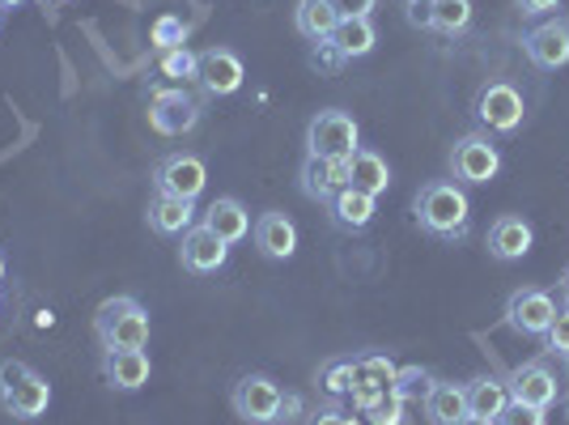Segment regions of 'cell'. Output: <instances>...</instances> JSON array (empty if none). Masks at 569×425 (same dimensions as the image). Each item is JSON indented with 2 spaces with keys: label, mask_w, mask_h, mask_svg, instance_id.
<instances>
[{
  "label": "cell",
  "mask_w": 569,
  "mask_h": 425,
  "mask_svg": "<svg viewBox=\"0 0 569 425\" xmlns=\"http://www.w3.org/2000/svg\"><path fill=\"white\" fill-rule=\"evenodd\" d=\"M349 188V158H315L307 154L302 162V191L319 205H332L336 191Z\"/></svg>",
  "instance_id": "13"
},
{
  "label": "cell",
  "mask_w": 569,
  "mask_h": 425,
  "mask_svg": "<svg viewBox=\"0 0 569 425\" xmlns=\"http://www.w3.org/2000/svg\"><path fill=\"white\" fill-rule=\"evenodd\" d=\"M200 226H209L221 243H242L247 230H251V212H247V205L234 200V196H221V200H213V205L204 209V221H200Z\"/></svg>",
  "instance_id": "21"
},
{
  "label": "cell",
  "mask_w": 569,
  "mask_h": 425,
  "mask_svg": "<svg viewBox=\"0 0 569 425\" xmlns=\"http://www.w3.org/2000/svg\"><path fill=\"white\" fill-rule=\"evenodd\" d=\"M506 404H510V387H506L501 378L485 375L468 383V413H472V417H493V422H498V413Z\"/></svg>",
  "instance_id": "27"
},
{
  "label": "cell",
  "mask_w": 569,
  "mask_h": 425,
  "mask_svg": "<svg viewBox=\"0 0 569 425\" xmlns=\"http://www.w3.org/2000/svg\"><path fill=\"white\" fill-rule=\"evenodd\" d=\"M498 425H548V408H536V404L510 401L498 413Z\"/></svg>",
  "instance_id": "33"
},
{
  "label": "cell",
  "mask_w": 569,
  "mask_h": 425,
  "mask_svg": "<svg viewBox=\"0 0 569 425\" xmlns=\"http://www.w3.org/2000/svg\"><path fill=\"white\" fill-rule=\"evenodd\" d=\"M531 243H536L531 226H527L522 217H515V212H506V217H498V221L489 226V256L501 264L522 260V256L531 251Z\"/></svg>",
  "instance_id": "17"
},
{
  "label": "cell",
  "mask_w": 569,
  "mask_h": 425,
  "mask_svg": "<svg viewBox=\"0 0 569 425\" xmlns=\"http://www.w3.org/2000/svg\"><path fill=\"white\" fill-rule=\"evenodd\" d=\"M468 217H472V205H468L463 184L438 179V184H426L417 191V221H421L426 235L463 238L468 235Z\"/></svg>",
  "instance_id": "1"
},
{
  "label": "cell",
  "mask_w": 569,
  "mask_h": 425,
  "mask_svg": "<svg viewBox=\"0 0 569 425\" xmlns=\"http://www.w3.org/2000/svg\"><path fill=\"white\" fill-rule=\"evenodd\" d=\"M361 417H370V425H403V401L391 392V396H382L375 408H366Z\"/></svg>",
  "instance_id": "34"
},
{
  "label": "cell",
  "mask_w": 569,
  "mask_h": 425,
  "mask_svg": "<svg viewBox=\"0 0 569 425\" xmlns=\"http://www.w3.org/2000/svg\"><path fill=\"white\" fill-rule=\"evenodd\" d=\"M328 209H332V221L340 230H366V226L375 221V196L345 188V191H336V200Z\"/></svg>",
  "instance_id": "26"
},
{
  "label": "cell",
  "mask_w": 569,
  "mask_h": 425,
  "mask_svg": "<svg viewBox=\"0 0 569 425\" xmlns=\"http://www.w3.org/2000/svg\"><path fill=\"white\" fill-rule=\"evenodd\" d=\"M191 221H196V200L153 191V200H149V230L153 235H188Z\"/></svg>",
  "instance_id": "18"
},
{
  "label": "cell",
  "mask_w": 569,
  "mask_h": 425,
  "mask_svg": "<svg viewBox=\"0 0 569 425\" xmlns=\"http://www.w3.org/2000/svg\"><path fill=\"white\" fill-rule=\"evenodd\" d=\"M242 60L230 48H209L200 51V86L213 98H230L242 90Z\"/></svg>",
  "instance_id": "14"
},
{
  "label": "cell",
  "mask_w": 569,
  "mask_h": 425,
  "mask_svg": "<svg viewBox=\"0 0 569 425\" xmlns=\"http://www.w3.org/2000/svg\"><path fill=\"white\" fill-rule=\"evenodd\" d=\"M506 387H510V401L536 404V408H548V404L557 401V378L548 375V366H540V362L519 366Z\"/></svg>",
  "instance_id": "19"
},
{
  "label": "cell",
  "mask_w": 569,
  "mask_h": 425,
  "mask_svg": "<svg viewBox=\"0 0 569 425\" xmlns=\"http://www.w3.org/2000/svg\"><path fill=\"white\" fill-rule=\"evenodd\" d=\"M566 370H569V354H566Z\"/></svg>",
  "instance_id": "45"
},
{
  "label": "cell",
  "mask_w": 569,
  "mask_h": 425,
  "mask_svg": "<svg viewBox=\"0 0 569 425\" xmlns=\"http://www.w3.org/2000/svg\"><path fill=\"white\" fill-rule=\"evenodd\" d=\"M349 188L366 191V196L379 200L382 191L391 188V166H387V158L375 154V149H357L353 158H349Z\"/></svg>",
  "instance_id": "22"
},
{
  "label": "cell",
  "mask_w": 569,
  "mask_h": 425,
  "mask_svg": "<svg viewBox=\"0 0 569 425\" xmlns=\"http://www.w3.org/2000/svg\"><path fill=\"white\" fill-rule=\"evenodd\" d=\"M256 247L268 260H289L298 251V226L284 212H263L256 221Z\"/></svg>",
  "instance_id": "20"
},
{
  "label": "cell",
  "mask_w": 569,
  "mask_h": 425,
  "mask_svg": "<svg viewBox=\"0 0 569 425\" xmlns=\"http://www.w3.org/2000/svg\"><path fill=\"white\" fill-rule=\"evenodd\" d=\"M361 149V132L349 111H319L307 128V154L315 158H353Z\"/></svg>",
  "instance_id": "4"
},
{
  "label": "cell",
  "mask_w": 569,
  "mask_h": 425,
  "mask_svg": "<svg viewBox=\"0 0 569 425\" xmlns=\"http://www.w3.org/2000/svg\"><path fill=\"white\" fill-rule=\"evenodd\" d=\"M60 4H64V0H60Z\"/></svg>",
  "instance_id": "47"
},
{
  "label": "cell",
  "mask_w": 569,
  "mask_h": 425,
  "mask_svg": "<svg viewBox=\"0 0 569 425\" xmlns=\"http://www.w3.org/2000/svg\"><path fill=\"white\" fill-rule=\"evenodd\" d=\"M149 123L162 137H188L191 128L200 123V102L188 90H158L149 98Z\"/></svg>",
  "instance_id": "8"
},
{
  "label": "cell",
  "mask_w": 569,
  "mask_h": 425,
  "mask_svg": "<svg viewBox=\"0 0 569 425\" xmlns=\"http://www.w3.org/2000/svg\"><path fill=\"white\" fill-rule=\"evenodd\" d=\"M94 336L102 349H144L149 345V310L119 294L94 310Z\"/></svg>",
  "instance_id": "2"
},
{
  "label": "cell",
  "mask_w": 569,
  "mask_h": 425,
  "mask_svg": "<svg viewBox=\"0 0 569 425\" xmlns=\"http://www.w3.org/2000/svg\"><path fill=\"white\" fill-rule=\"evenodd\" d=\"M566 417H569V401H566Z\"/></svg>",
  "instance_id": "46"
},
{
  "label": "cell",
  "mask_w": 569,
  "mask_h": 425,
  "mask_svg": "<svg viewBox=\"0 0 569 425\" xmlns=\"http://www.w3.org/2000/svg\"><path fill=\"white\" fill-rule=\"evenodd\" d=\"M545 340L552 354H569V307H557V315H552V324H548V332H545Z\"/></svg>",
  "instance_id": "35"
},
{
  "label": "cell",
  "mask_w": 569,
  "mask_h": 425,
  "mask_svg": "<svg viewBox=\"0 0 569 425\" xmlns=\"http://www.w3.org/2000/svg\"><path fill=\"white\" fill-rule=\"evenodd\" d=\"M51 404V383L22 362L0 366V408L18 422H39Z\"/></svg>",
  "instance_id": "3"
},
{
  "label": "cell",
  "mask_w": 569,
  "mask_h": 425,
  "mask_svg": "<svg viewBox=\"0 0 569 425\" xmlns=\"http://www.w3.org/2000/svg\"><path fill=\"white\" fill-rule=\"evenodd\" d=\"M396 362L382 354H370V357H357L353 366V392H349V401H353L357 413H366V408H375L382 396H391V387H396Z\"/></svg>",
  "instance_id": "10"
},
{
  "label": "cell",
  "mask_w": 569,
  "mask_h": 425,
  "mask_svg": "<svg viewBox=\"0 0 569 425\" xmlns=\"http://www.w3.org/2000/svg\"><path fill=\"white\" fill-rule=\"evenodd\" d=\"M4 9H18V4H30V0H0Z\"/></svg>",
  "instance_id": "41"
},
{
  "label": "cell",
  "mask_w": 569,
  "mask_h": 425,
  "mask_svg": "<svg viewBox=\"0 0 569 425\" xmlns=\"http://www.w3.org/2000/svg\"><path fill=\"white\" fill-rule=\"evenodd\" d=\"M307 425H361V417L345 413V408H319L307 417Z\"/></svg>",
  "instance_id": "36"
},
{
  "label": "cell",
  "mask_w": 569,
  "mask_h": 425,
  "mask_svg": "<svg viewBox=\"0 0 569 425\" xmlns=\"http://www.w3.org/2000/svg\"><path fill=\"white\" fill-rule=\"evenodd\" d=\"M293 22H298V34H302V39H310V43H328L332 30L340 26V13H336L332 0H298Z\"/></svg>",
  "instance_id": "24"
},
{
  "label": "cell",
  "mask_w": 569,
  "mask_h": 425,
  "mask_svg": "<svg viewBox=\"0 0 569 425\" xmlns=\"http://www.w3.org/2000/svg\"><path fill=\"white\" fill-rule=\"evenodd\" d=\"M429 387H433V375L429 370H421V366H403V370H396V396L400 401H426Z\"/></svg>",
  "instance_id": "31"
},
{
  "label": "cell",
  "mask_w": 569,
  "mask_h": 425,
  "mask_svg": "<svg viewBox=\"0 0 569 425\" xmlns=\"http://www.w3.org/2000/svg\"><path fill=\"white\" fill-rule=\"evenodd\" d=\"M408 22L412 26H433V0H408Z\"/></svg>",
  "instance_id": "38"
},
{
  "label": "cell",
  "mask_w": 569,
  "mask_h": 425,
  "mask_svg": "<svg viewBox=\"0 0 569 425\" xmlns=\"http://www.w3.org/2000/svg\"><path fill=\"white\" fill-rule=\"evenodd\" d=\"M204 184H209V166L196 154H167L153 170V188L167 196H183V200H196Z\"/></svg>",
  "instance_id": "9"
},
{
  "label": "cell",
  "mask_w": 569,
  "mask_h": 425,
  "mask_svg": "<svg viewBox=\"0 0 569 425\" xmlns=\"http://www.w3.org/2000/svg\"><path fill=\"white\" fill-rule=\"evenodd\" d=\"M522 116H527V107H522V95L510 86V81H489L480 95H476V119H480V128H489V132H519Z\"/></svg>",
  "instance_id": "6"
},
{
  "label": "cell",
  "mask_w": 569,
  "mask_h": 425,
  "mask_svg": "<svg viewBox=\"0 0 569 425\" xmlns=\"http://www.w3.org/2000/svg\"><path fill=\"white\" fill-rule=\"evenodd\" d=\"M281 396L284 392L268 375H242L234 383V392H230V404H234V413L242 422L272 425L277 413H281Z\"/></svg>",
  "instance_id": "7"
},
{
  "label": "cell",
  "mask_w": 569,
  "mask_h": 425,
  "mask_svg": "<svg viewBox=\"0 0 569 425\" xmlns=\"http://www.w3.org/2000/svg\"><path fill=\"white\" fill-rule=\"evenodd\" d=\"M472 26V0H433V26L438 34H463Z\"/></svg>",
  "instance_id": "29"
},
{
  "label": "cell",
  "mask_w": 569,
  "mask_h": 425,
  "mask_svg": "<svg viewBox=\"0 0 569 425\" xmlns=\"http://www.w3.org/2000/svg\"><path fill=\"white\" fill-rule=\"evenodd\" d=\"M552 315H557V303L545 289H515L506 298V324L522 332V336H545Z\"/></svg>",
  "instance_id": "11"
},
{
  "label": "cell",
  "mask_w": 569,
  "mask_h": 425,
  "mask_svg": "<svg viewBox=\"0 0 569 425\" xmlns=\"http://www.w3.org/2000/svg\"><path fill=\"white\" fill-rule=\"evenodd\" d=\"M421 404H426V417L433 425H455L459 417H468V387H459V383H433Z\"/></svg>",
  "instance_id": "25"
},
{
  "label": "cell",
  "mask_w": 569,
  "mask_h": 425,
  "mask_svg": "<svg viewBox=\"0 0 569 425\" xmlns=\"http://www.w3.org/2000/svg\"><path fill=\"white\" fill-rule=\"evenodd\" d=\"M522 51L536 69H566L569 65V18H552V22L536 26L522 34Z\"/></svg>",
  "instance_id": "12"
},
{
  "label": "cell",
  "mask_w": 569,
  "mask_h": 425,
  "mask_svg": "<svg viewBox=\"0 0 569 425\" xmlns=\"http://www.w3.org/2000/svg\"><path fill=\"white\" fill-rule=\"evenodd\" d=\"M561 294H566V298H569V273H566V277H561Z\"/></svg>",
  "instance_id": "42"
},
{
  "label": "cell",
  "mask_w": 569,
  "mask_h": 425,
  "mask_svg": "<svg viewBox=\"0 0 569 425\" xmlns=\"http://www.w3.org/2000/svg\"><path fill=\"white\" fill-rule=\"evenodd\" d=\"M0 281H4V256H0Z\"/></svg>",
  "instance_id": "43"
},
{
  "label": "cell",
  "mask_w": 569,
  "mask_h": 425,
  "mask_svg": "<svg viewBox=\"0 0 569 425\" xmlns=\"http://www.w3.org/2000/svg\"><path fill=\"white\" fill-rule=\"evenodd\" d=\"M353 357H336V362H328L323 366V375H319V387L332 396V401H340V396H349L353 392Z\"/></svg>",
  "instance_id": "30"
},
{
  "label": "cell",
  "mask_w": 569,
  "mask_h": 425,
  "mask_svg": "<svg viewBox=\"0 0 569 425\" xmlns=\"http://www.w3.org/2000/svg\"><path fill=\"white\" fill-rule=\"evenodd\" d=\"M158 77H167L170 86H188V81H200V56L191 48H170L158 51Z\"/></svg>",
  "instance_id": "28"
},
{
  "label": "cell",
  "mask_w": 569,
  "mask_h": 425,
  "mask_svg": "<svg viewBox=\"0 0 569 425\" xmlns=\"http://www.w3.org/2000/svg\"><path fill=\"white\" fill-rule=\"evenodd\" d=\"M153 48L170 51V48H188V26L179 18H158L153 22Z\"/></svg>",
  "instance_id": "32"
},
{
  "label": "cell",
  "mask_w": 569,
  "mask_h": 425,
  "mask_svg": "<svg viewBox=\"0 0 569 425\" xmlns=\"http://www.w3.org/2000/svg\"><path fill=\"white\" fill-rule=\"evenodd\" d=\"M179 256H183V268H188V273H200V277H204V273H217L221 264L230 260V243H221L209 226H191L188 235H183Z\"/></svg>",
  "instance_id": "15"
},
{
  "label": "cell",
  "mask_w": 569,
  "mask_h": 425,
  "mask_svg": "<svg viewBox=\"0 0 569 425\" xmlns=\"http://www.w3.org/2000/svg\"><path fill=\"white\" fill-rule=\"evenodd\" d=\"M149 354L144 349H102V375L116 392H141L149 383Z\"/></svg>",
  "instance_id": "16"
},
{
  "label": "cell",
  "mask_w": 569,
  "mask_h": 425,
  "mask_svg": "<svg viewBox=\"0 0 569 425\" xmlns=\"http://www.w3.org/2000/svg\"><path fill=\"white\" fill-rule=\"evenodd\" d=\"M0 26H4V4H0Z\"/></svg>",
  "instance_id": "44"
},
{
  "label": "cell",
  "mask_w": 569,
  "mask_h": 425,
  "mask_svg": "<svg viewBox=\"0 0 569 425\" xmlns=\"http://www.w3.org/2000/svg\"><path fill=\"white\" fill-rule=\"evenodd\" d=\"M455 425H498V422H493V417H472V413H468V417H459Z\"/></svg>",
  "instance_id": "40"
},
{
  "label": "cell",
  "mask_w": 569,
  "mask_h": 425,
  "mask_svg": "<svg viewBox=\"0 0 569 425\" xmlns=\"http://www.w3.org/2000/svg\"><path fill=\"white\" fill-rule=\"evenodd\" d=\"M561 0H519V9L527 13V18H540V13H552Z\"/></svg>",
  "instance_id": "39"
},
{
  "label": "cell",
  "mask_w": 569,
  "mask_h": 425,
  "mask_svg": "<svg viewBox=\"0 0 569 425\" xmlns=\"http://www.w3.org/2000/svg\"><path fill=\"white\" fill-rule=\"evenodd\" d=\"M501 170V154L498 145L489 141L485 132H468V137H459L451 149V175L455 184H463V188H480V184H489V179H498Z\"/></svg>",
  "instance_id": "5"
},
{
  "label": "cell",
  "mask_w": 569,
  "mask_h": 425,
  "mask_svg": "<svg viewBox=\"0 0 569 425\" xmlns=\"http://www.w3.org/2000/svg\"><path fill=\"white\" fill-rule=\"evenodd\" d=\"M332 4L340 18H370V9H375L379 0H332Z\"/></svg>",
  "instance_id": "37"
},
{
  "label": "cell",
  "mask_w": 569,
  "mask_h": 425,
  "mask_svg": "<svg viewBox=\"0 0 569 425\" xmlns=\"http://www.w3.org/2000/svg\"><path fill=\"white\" fill-rule=\"evenodd\" d=\"M336 51H340V60H361V56H370L375 43H379V30L370 18H340V26L332 30V39H328Z\"/></svg>",
  "instance_id": "23"
}]
</instances>
